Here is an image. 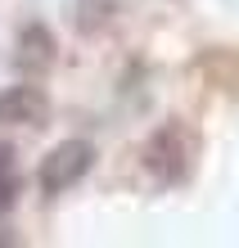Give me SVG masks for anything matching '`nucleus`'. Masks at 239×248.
<instances>
[{
	"instance_id": "f03ea898",
	"label": "nucleus",
	"mask_w": 239,
	"mask_h": 248,
	"mask_svg": "<svg viewBox=\"0 0 239 248\" xmlns=\"http://www.w3.org/2000/svg\"><path fill=\"white\" fill-rule=\"evenodd\" d=\"M91 167H95V144L91 140H59L54 149L41 158V171H36L41 194H46V199L68 194L72 185L86 181V171H91Z\"/></svg>"
},
{
	"instance_id": "f257e3e1",
	"label": "nucleus",
	"mask_w": 239,
	"mask_h": 248,
	"mask_svg": "<svg viewBox=\"0 0 239 248\" xmlns=\"http://www.w3.org/2000/svg\"><path fill=\"white\" fill-rule=\"evenodd\" d=\"M199 158H203V140L181 118H167L162 126H154L149 140L140 144V163L158 185H185L199 167Z\"/></svg>"
},
{
	"instance_id": "0eeeda50",
	"label": "nucleus",
	"mask_w": 239,
	"mask_h": 248,
	"mask_svg": "<svg viewBox=\"0 0 239 248\" xmlns=\"http://www.w3.org/2000/svg\"><path fill=\"white\" fill-rule=\"evenodd\" d=\"M18 189H23L18 154H14V144H9V140H0V217H5L14 203H18Z\"/></svg>"
},
{
	"instance_id": "39448f33",
	"label": "nucleus",
	"mask_w": 239,
	"mask_h": 248,
	"mask_svg": "<svg viewBox=\"0 0 239 248\" xmlns=\"http://www.w3.org/2000/svg\"><path fill=\"white\" fill-rule=\"evenodd\" d=\"M194 72H199V77L212 86V91L239 99V50H230V46H212V50H203L199 59H194Z\"/></svg>"
},
{
	"instance_id": "423d86ee",
	"label": "nucleus",
	"mask_w": 239,
	"mask_h": 248,
	"mask_svg": "<svg viewBox=\"0 0 239 248\" xmlns=\"http://www.w3.org/2000/svg\"><path fill=\"white\" fill-rule=\"evenodd\" d=\"M131 9V0H77V32L81 36H104L122 23V14Z\"/></svg>"
},
{
	"instance_id": "20e7f679",
	"label": "nucleus",
	"mask_w": 239,
	"mask_h": 248,
	"mask_svg": "<svg viewBox=\"0 0 239 248\" xmlns=\"http://www.w3.org/2000/svg\"><path fill=\"white\" fill-rule=\"evenodd\" d=\"M59 59V46H54V32L46 23H27L18 41H14V68L23 72V77H46Z\"/></svg>"
},
{
	"instance_id": "7ed1b4c3",
	"label": "nucleus",
	"mask_w": 239,
	"mask_h": 248,
	"mask_svg": "<svg viewBox=\"0 0 239 248\" xmlns=\"http://www.w3.org/2000/svg\"><path fill=\"white\" fill-rule=\"evenodd\" d=\"M50 122V95L41 86H9L0 91V126H46Z\"/></svg>"
}]
</instances>
